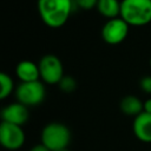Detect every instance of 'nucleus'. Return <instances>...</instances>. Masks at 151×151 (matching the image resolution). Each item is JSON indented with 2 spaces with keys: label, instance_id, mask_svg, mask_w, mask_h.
Here are the masks:
<instances>
[{
  "label": "nucleus",
  "instance_id": "nucleus-1",
  "mask_svg": "<svg viewBox=\"0 0 151 151\" xmlns=\"http://www.w3.org/2000/svg\"><path fill=\"white\" fill-rule=\"evenodd\" d=\"M72 6V0H38L37 4L42 22L51 28H59L67 22Z\"/></svg>",
  "mask_w": 151,
  "mask_h": 151
},
{
  "label": "nucleus",
  "instance_id": "nucleus-2",
  "mask_svg": "<svg viewBox=\"0 0 151 151\" xmlns=\"http://www.w3.org/2000/svg\"><path fill=\"white\" fill-rule=\"evenodd\" d=\"M120 18L134 27L151 22V0H122Z\"/></svg>",
  "mask_w": 151,
  "mask_h": 151
},
{
  "label": "nucleus",
  "instance_id": "nucleus-3",
  "mask_svg": "<svg viewBox=\"0 0 151 151\" xmlns=\"http://www.w3.org/2000/svg\"><path fill=\"white\" fill-rule=\"evenodd\" d=\"M71 140L68 127L61 123H50L41 131V144L51 151L66 149Z\"/></svg>",
  "mask_w": 151,
  "mask_h": 151
},
{
  "label": "nucleus",
  "instance_id": "nucleus-4",
  "mask_svg": "<svg viewBox=\"0 0 151 151\" xmlns=\"http://www.w3.org/2000/svg\"><path fill=\"white\" fill-rule=\"evenodd\" d=\"M46 96V90L40 80L20 83L15 90V97L19 103L28 106H35L44 101Z\"/></svg>",
  "mask_w": 151,
  "mask_h": 151
},
{
  "label": "nucleus",
  "instance_id": "nucleus-5",
  "mask_svg": "<svg viewBox=\"0 0 151 151\" xmlns=\"http://www.w3.org/2000/svg\"><path fill=\"white\" fill-rule=\"evenodd\" d=\"M40 78L48 85L59 84L64 77V66L60 59L54 54H46L39 61Z\"/></svg>",
  "mask_w": 151,
  "mask_h": 151
},
{
  "label": "nucleus",
  "instance_id": "nucleus-6",
  "mask_svg": "<svg viewBox=\"0 0 151 151\" xmlns=\"http://www.w3.org/2000/svg\"><path fill=\"white\" fill-rule=\"evenodd\" d=\"M129 27L130 26L120 17L110 19L101 28V38L109 45H118L127 37Z\"/></svg>",
  "mask_w": 151,
  "mask_h": 151
},
{
  "label": "nucleus",
  "instance_id": "nucleus-7",
  "mask_svg": "<svg viewBox=\"0 0 151 151\" xmlns=\"http://www.w3.org/2000/svg\"><path fill=\"white\" fill-rule=\"evenodd\" d=\"M0 143L6 150H9V151L19 150L25 143V133L21 126L1 122Z\"/></svg>",
  "mask_w": 151,
  "mask_h": 151
},
{
  "label": "nucleus",
  "instance_id": "nucleus-8",
  "mask_svg": "<svg viewBox=\"0 0 151 151\" xmlns=\"http://www.w3.org/2000/svg\"><path fill=\"white\" fill-rule=\"evenodd\" d=\"M29 117V112L26 105L21 103H12L7 106H5L1 111V118L2 122L14 124V125H24Z\"/></svg>",
  "mask_w": 151,
  "mask_h": 151
},
{
  "label": "nucleus",
  "instance_id": "nucleus-9",
  "mask_svg": "<svg viewBox=\"0 0 151 151\" xmlns=\"http://www.w3.org/2000/svg\"><path fill=\"white\" fill-rule=\"evenodd\" d=\"M132 130L137 139L143 143H151V114L143 111L134 117Z\"/></svg>",
  "mask_w": 151,
  "mask_h": 151
},
{
  "label": "nucleus",
  "instance_id": "nucleus-10",
  "mask_svg": "<svg viewBox=\"0 0 151 151\" xmlns=\"http://www.w3.org/2000/svg\"><path fill=\"white\" fill-rule=\"evenodd\" d=\"M15 74L21 83L37 81L40 78L39 65L31 60H22L15 67Z\"/></svg>",
  "mask_w": 151,
  "mask_h": 151
},
{
  "label": "nucleus",
  "instance_id": "nucleus-11",
  "mask_svg": "<svg viewBox=\"0 0 151 151\" xmlns=\"http://www.w3.org/2000/svg\"><path fill=\"white\" fill-rule=\"evenodd\" d=\"M119 107H120V111L126 116L137 117L144 111V103H142V100L138 97L130 94L122 98L119 103Z\"/></svg>",
  "mask_w": 151,
  "mask_h": 151
},
{
  "label": "nucleus",
  "instance_id": "nucleus-12",
  "mask_svg": "<svg viewBox=\"0 0 151 151\" xmlns=\"http://www.w3.org/2000/svg\"><path fill=\"white\" fill-rule=\"evenodd\" d=\"M97 11L106 19H114L120 17V1L118 0H98Z\"/></svg>",
  "mask_w": 151,
  "mask_h": 151
},
{
  "label": "nucleus",
  "instance_id": "nucleus-13",
  "mask_svg": "<svg viewBox=\"0 0 151 151\" xmlns=\"http://www.w3.org/2000/svg\"><path fill=\"white\" fill-rule=\"evenodd\" d=\"M13 88L14 84L12 78L5 72L0 73V99L7 98L13 92Z\"/></svg>",
  "mask_w": 151,
  "mask_h": 151
},
{
  "label": "nucleus",
  "instance_id": "nucleus-14",
  "mask_svg": "<svg viewBox=\"0 0 151 151\" xmlns=\"http://www.w3.org/2000/svg\"><path fill=\"white\" fill-rule=\"evenodd\" d=\"M58 85H59L60 90L65 93H71L77 88V81L71 76H64Z\"/></svg>",
  "mask_w": 151,
  "mask_h": 151
},
{
  "label": "nucleus",
  "instance_id": "nucleus-15",
  "mask_svg": "<svg viewBox=\"0 0 151 151\" xmlns=\"http://www.w3.org/2000/svg\"><path fill=\"white\" fill-rule=\"evenodd\" d=\"M74 2L79 8L88 11V9H92V8L97 7L98 0H74Z\"/></svg>",
  "mask_w": 151,
  "mask_h": 151
},
{
  "label": "nucleus",
  "instance_id": "nucleus-16",
  "mask_svg": "<svg viewBox=\"0 0 151 151\" xmlns=\"http://www.w3.org/2000/svg\"><path fill=\"white\" fill-rule=\"evenodd\" d=\"M142 90L145 92V93H151V76H145L140 79V83H139Z\"/></svg>",
  "mask_w": 151,
  "mask_h": 151
},
{
  "label": "nucleus",
  "instance_id": "nucleus-17",
  "mask_svg": "<svg viewBox=\"0 0 151 151\" xmlns=\"http://www.w3.org/2000/svg\"><path fill=\"white\" fill-rule=\"evenodd\" d=\"M29 151H51V150H48L45 145H42V144H37V145H34Z\"/></svg>",
  "mask_w": 151,
  "mask_h": 151
},
{
  "label": "nucleus",
  "instance_id": "nucleus-18",
  "mask_svg": "<svg viewBox=\"0 0 151 151\" xmlns=\"http://www.w3.org/2000/svg\"><path fill=\"white\" fill-rule=\"evenodd\" d=\"M144 112L151 114V98H149L144 101Z\"/></svg>",
  "mask_w": 151,
  "mask_h": 151
},
{
  "label": "nucleus",
  "instance_id": "nucleus-19",
  "mask_svg": "<svg viewBox=\"0 0 151 151\" xmlns=\"http://www.w3.org/2000/svg\"><path fill=\"white\" fill-rule=\"evenodd\" d=\"M59 151H70V150L66 147V149H61V150H59Z\"/></svg>",
  "mask_w": 151,
  "mask_h": 151
},
{
  "label": "nucleus",
  "instance_id": "nucleus-20",
  "mask_svg": "<svg viewBox=\"0 0 151 151\" xmlns=\"http://www.w3.org/2000/svg\"><path fill=\"white\" fill-rule=\"evenodd\" d=\"M150 66H151V59H150Z\"/></svg>",
  "mask_w": 151,
  "mask_h": 151
}]
</instances>
